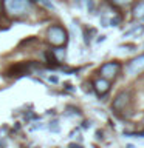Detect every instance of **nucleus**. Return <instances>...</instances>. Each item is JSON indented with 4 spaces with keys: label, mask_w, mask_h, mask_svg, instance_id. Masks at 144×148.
Here are the masks:
<instances>
[{
    "label": "nucleus",
    "mask_w": 144,
    "mask_h": 148,
    "mask_svg": "<svg viewBox=\"0 0 144 148\" xmlns=\"http://www.w3.org/2000/svg\"><path fill=\"white\" fill-rule=\"evenodd\" d=\"M130 100H132V92H130V91L121 92V94H118V97H116L115 102H113V108L123 111L125 106L130 103Z\"/></svg>",
    "instance_id": "3"
},
{
    "label": "nucleus",
    "mask_w": 144,
    "mask_h": 148,
    "mask_svg": "<svg viewBox=\"0 0 144 148\" xmlns=\"http://www.w3.org/2000/svg\"><path fill=\"white\" fill-rule=\"evenodd\" d=\"M127 68H129V71L133 73V74H141V73H144V54H139L138 57L129 60Z\"/></svg>",
    "instance_id": "2"
},
{
    "label": "nucleus",
    "mask_w": 144,
    "mask_h": 148,
    "mask_svg": "<svg viewBox=\"0 0 144 148\" xmlns=\"http://www.w3.org/2000/svg\"><path fill=\"white\" fill-rule=\"evenodd\" d=\"M144 32V25H136V26H133L132 29H129L127 32H125V37L127 36H136V37H139Z\"/></svg>",
    "instance_id": "5"
},
{
    "label": "nucleus",
    "mask_w": 144,
    "mask_h": 148,
    "mask_svg": "<svg viewBox=\"0 0 144 148\" xmlns=\"http://www.w3.org/2000/svg\"><path fill=\"white\" fill-rule=\"evenodd\" d=\"M143 123H144V119H143Z\"/></svg>",
    "instance_id": "7"
},
{
    "label": "nucleus",
    "mask_w": 144,
    "mask_h": 148,
    "mask_svg": "<svg viewBox=\"0 0 144 148\" xmlns=\"http://www.w3.org/2000/svg\"><path fill=\"white\" fill-rule=\"evenodd\" d=\"M109 88H110V80H107V79H99V80L95 82V90L98 91L99 96H104L109 91Z\"/></svg>",
    "instance_id": "4"
},
{
    "label": "nucleus",
    "mask_w": 144,
    "mask_h": 148,
    "mask_svg": "<svg viewBox=\"0 0 144 148\" xmlns=\"http://www.w3.org/2000/svg\"><path fill=\"white\" fill-rule=\"evenodd\" d=\"M119 71H121V65L118 62H109V63L102 65V68H101V74L104 77H107L109 80H113L119 74Z\"/></svg>",
    "instance_id": "1"
},
{
    "label": "nucleus",
    "mask_w": 144,
    "mask_h": 148,
    "mask_svg": "<svg viewBox=\"0 0 144 148\" xmlns=\"http://www.w3.org/2000/svg\"><path fill=\"white\" fill-rule=\"evenodd\" d=\"M111 2V5H115V6H127V5H130V3H133L135 0H110Z\"/></svg>",
    "instance_id": "6"
}]
</instances>
